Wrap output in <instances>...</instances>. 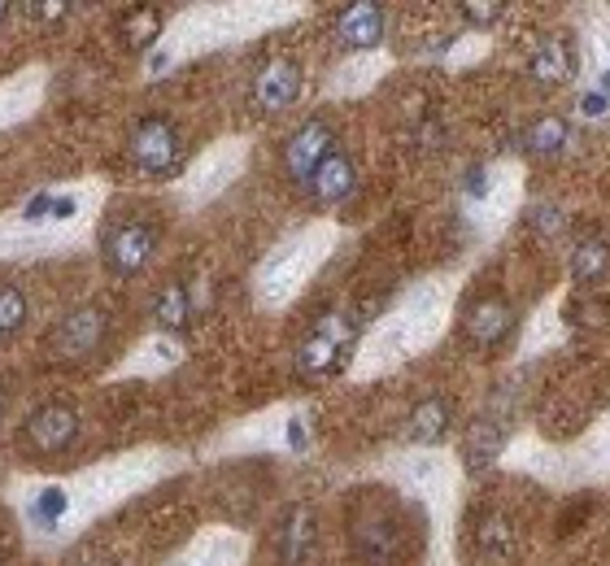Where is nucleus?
Here are the masks:
<instances>
[{
  "mask_svg": "<svg viewBox=\"0 0 610 566\" xmlns=\"http://www.w3.org/2000/svg\"><path fill=\"white\" fill-rule=\"evenodd\" d=\"M126 153H131L135 170H144L153 179H166V175H175L184 166V140H179L175 122L162 118V113H148V118H140L131 126Z\"/></svg>",
  "mask_w": 610,
  "mask_h": 566,
  "instance_id": "f257e3e1",
  "label": "nucleus"
},
{
  "mask_svg": "<svg viewBox=\"0 0 610 566\" xmlns=\"http://www.w3.org/2000/svg\"><path fill=\"white\" fill-rule=\"evenodd\" d=\"M31 13H40V18H48V22H53V18H66V13H70V4H66V0H44V4H31Z\"/></svg>",
  "mask_w": 610,
  "mask_h": 566,
  "instance_id": "393cba45",
  "label": "nucleus"
},
{
  "mask_svg": "<svg viewBox=\"0 0 610 566\" xmlns=\"http://www.w3.org/2000/svg\"><path fill=\"white\" fill-rule=\"evenodd\" d=\"M450 423H454V401L450 397H428V401L414 406V414L406 423V436H410V445H441Z\"/></svg>",
  "mask_w": 610,
  "mask_h": 566,
  "instance_id": "2eb2a0df",
  "label": "nucleus"
},
{
  "mask_svg": "<svg viewBox=\"0 0 610 566\" xmlns=\"http://www.w3.org/2000/svg\"><path fill=\"white\" fill-rule=\"evenodd\" d=\"M463 332H467L472 344H480V348H497L501 340L514 332V310H510V301H501V297L476 301V306L463 314Z\"/></svg>",
  "mask_w": 610,
  "mask_h": 566,
  "instance_id": "9b49d317",
  "label": "nucleus"
},
{
  "mask_svg": "<svg viewBox=\"0 0 610 566\" xmlns=\"http://www.w3.org/2000/svg\"><path fill=\"white\" fill-rule=\"evenodd\" d=\"M406 532L388 506H363L354 510V550L366 566H392L401 558Z\"/></svg>",
  "mask_w": 610,
  "mask_h": 566,
  "instance_id": "f03ea898",
  "label": "nucleus"
},
{
  "mask_svg": "<svg viewBox=\"0 0 610 566\" xmlns=\"http://www.w3.org/2000/svg\"><path fill=\"white\" fill-rule=\"evenodd\" d=\"M350 344H354L350 319L328 314V319H319V328H314V332L306 336V344H301V353H297V370H301L306 379L336 375L341 362H345V353H350Z\"/></svg>",
  "mask_w": 610,
  "mask_h": 566,
  "instance_id": "7ed1b4c3",
  "label": "nucleus"
},
{
  "mask_svg": "<svg viewBox=\"0 0 610 566\" xmlns=\"http://www.w3.org/2000/svg\"><path fill=\"white\" fill-rule=\"evenodd\" d=\"M476 545H480V554H485V558H506V554L514 550V528H510L501 514H492V519L480 523Z\"/></svg>",
  "mask_w": 610,
  "mask_h": 566,
  "instance_id": "aec40b11",
  "label": "nucleus"
},
{
  "mask_svg": "<svg viewBox=\"0 0 610 566\" xmlns=\"http://www.w3.org/2000/svg\"><path fill=\"white\" fill-rule=\"evenodd\" d=\"M354 184H358L354 157H350V153H341V148H332V153L323 157V166L314 170V179H310V192H314V201H323V206H336V201H345V197L354 192Z\"/></svg>",
  "mask_w": 610,
  "mask_h": 566,
  "instance_id": "ddd939ff",
  "label": "nucleus"
},
{
  "mask_svg": "<svg viewBox=\"0 0 610 566\" xmlns=\"http://www.w3.org/2000/svg\"><path fill=\"white\" fill-rule=\"evenodd\" d=\"M4 406H9V397H4V384H0V419H4Z\"/></svg>",
  "mask_w": 610,
  "mask_h": 566,
  "instance_id": "c756f323",
  "label": "nucleus"
},
{
  "mask_svg": "<svg viewBox=\"0 0 610 566\" xmlns=\"http://www.w3.org/2000/svg\"><path fill=\"white\" fill-rule=\"evenodd\" d=\"M110 332V314L101 310V306H79V310H70L57 328H53V353L57 357H88V353H97V344L106 340Z\"/></svg>",
  "mask_w": 610,
  "mask_h": 566,
  "instance_id": "0eeeda50",
  "label": "nucleus"
},
{
  "mask_svg": "<svg viewBox=\"0 0 610 566\" xmlns=\"http://www.w3.org/2000/svg\"><path fill=\"white\" fill-rule=\"evenodd\" d=\"M458 13L467 18V26H492V22L506 13V4H501V0H463Z\"/></svg>",
  "mask_w": 610,
  "mask_h": 566,
  "instance_id": "5701e85b",
  "label": "nucleus"
},
{
  "mask_svg": "<svg viewBox=\"0 0 610 566\" xmlns=\"http://www.w3.org/2000/svg\"><path fill=\"white\" fill-rule=\"evenodd\" d=\"M314 541H319V514L314 506H292L279 523V563L284 566H301L314 554Z\"/></svg>",
  "mask_w": 610,
  "mask_h": 566,
  "instance_id": "f8f14e48",
  "label": "nucleus"
},
{
  "mask_svg": "<svg viewBox=\"0 0 610 566\" xmlns=\"http://www.w3.org/2000/svg\"><path fill=\"white\" fill-rule=\"evenodd\" d=\"M610 270V244L607 240H585L576 253H572V275L580 284H594Z\"/></svg>",
  "mask_w": 610,
  "mask_h": 566,
  "instance_id": "6ab92c4d",
  "label": "nucleus"
},
{
  "mask_svg": "<svg viewBox=\"0 0 610 566\" xmlns=\"http://www.w3.org/2000/svg\"><path fill=\"white\" fill-rule=\"evenodd\" d=\"M4 13H9V4H4V0H0V18H4Z\"/></svg>",
  "mask_w": 610,
  "mask_h": 566,
  "instance_id": "7c9ffc66",
  "label": "nucleus"
},
{
  "mask_svg": "<svg viewBox=\"0 0 610 566\" xmlns=\"http://www.w3.org/2000/svg\"><path fill=\"white\" fill-rule=\"evenodd\" d=\"M332 148H336V135H332V126H328L323 118L297 126V131L288 135V144H284V175H288L297 188H306Z\"/></svg>",
  "mask_w": 610,
  "mask_h": 566,
  "instance_id": "39448f33",
  "label": "nucleus"
},
{
  "mask_svg": "<svg viewBox=\"0 0 610 566\" xmlns=\"http://www.w3.org/2000/svg\"><path fill=\"white\" fill-rule=\"evenodd\" d=\"M501 450H506V428H501V423L480 419V423H472V428H467V441H463V462H467L472 470H485V466H492Z\"/></svg>",
  "mask_w": 610,
  "mask_h": 566,
  "instance_id": "f3484780",
  "label": "nucleus"
},
{
  "mask_svg": "<svg viewBox=\"0 0 610 566\" xmlns=\"http://www.w3.org/2000/svg\"><path fill=\"white\" fill-rule=\"evenodd\" d=\"M153 248H157V231H153V223H144V219L114 223L106 231V240H101L106 270H110V275H122V279H126V275H140V270L148 266Z\"/></svg>",
  "mask_w": 610,
  "mask_h": 566,
  "instance_id": "20e7f679",
  "label": "nucleus"
},
{
  "mask_svg": "<svg viewBox=\"0 0 610 566\" xmlns=\"http://www.w3.org/2000/svg\"><path fill=\"white\" fill-rule=\"evenodd\" d=\"M162 26H166V13L157 4H135V9H122L114 31H119V44L126 53H144L157 44Z\"/></svg>",
  "mask_w": 610,
  "mask_h": 566,
  "instance_id": "4468645a",
  "label": "nucleus"
},
{
  "mask_svg": "<svg viewBox=\"0 0 610 566\" xmlns=\"http://www.w3.org/2000/svg\"><path fill=\"white\" fill-rule=\"evenodd\" d=\"M523 148H528L532 157H558V153L567 148V118H558V113L532 118L528 131H523Z\"/></svg>",
  "mask_w": 610,
  "mask_h": 566,
  "instance_id": "a211bd4d",
  "label": "nucleus"
},
{
  "mask_svg": "<svg viewBox=\"0 0 610 566\" xmlns=\"http://www.w3.org/2000/svg\"><path fill=\"white\" fill-rule=\"evenodd\" d=\"M288 436H292V450H301V445H306V436H301V423H288Z\"/></svg>",
  "mask_w": 610,
  "mask_h": 566,
  "instance_id": "c85d7f7f",
  "label": "nucleus"
},
{
  "mask_svg": "<svg viewBox=\"0 0 610 566\" xmlns=\"http://www.w3.org/2000/svg\"><path fill=\"white\" fill-rule=\"evenodd\" d=\"M580 106H585V113H602V110H607V97H598V92H589V97H585Z\"/></svg>",
  "mask_w": 610,
  "mask_h": 566,
  "instance_id": "cd10ccee",
  "label": "nucleus"
},
{
  "mask_svg": "<svg viewBox=\"0 0 610 566\" xmlns=\"http://www.w3.org/2000/svg\"><path fill=\"white\" fill-rule=\"evenodd\" d=\"M388 31V13L375 0H354L336 13V35L345 48H375Z\"/></svg>",
  "mask_w": 610,
  "mask_h": 566,
  "instance_id": "9d476101",
  "label": "nucleus"
},
{
  "mask_svg": "<svg viewBox=\"0 0 610 566\" xmlns=\"http://www.w3.org/2000/svg\"><path fill=\"white\" fill-rule=\"evenodd\" d=\"M467 188H472V197H485V170H472L467 175Z\"/></svg>",
  "mask_w": 610,
  "mask_h": 566,
  "instance_id": "bb28decb",
  "label": "nucleus"
},
{
  "mask_svg": "<svg viewBox=\"0 0 610 566\" xmlns=\"http://www.w3.org/2000/svg\"><path fill=\"white\" fill-rule=\"evenodd\" d=\"M192 323V297L184 284H166L157 297H153V328L166 332V336H184Z\"/></svg>",
  "mask_w": 610,
  "mask_h": 566,
  "instance_id": "dca6fc26",
  "label": "nucleus"
},
{
  "mask_svg": "<svg viewBox=\"0 0 610 566\" xmlns=\"http://www.w3.org/2000/svg\"><path fill=\"white\" fill-rule=\"evenodd\" d=\"M528 79L541 88H563L576 79V44L572 35H550L528 57Z\"/></svg>",
  "mask_w": 610,
  "mask_h": 566,
  "instance_id": "1a4fd4ad",
  "label": "nucleus"
},
{
  "mask_svg": "<svg viewBox=\"0 0 610 566\" xmlns=\"http://www.w3.org/2000/svg\"><path fill=\"white\" fill-rule=\"evenodd\" d=\"M301 88H306V70H301L292 57H275V62H266V66L257 70V79H253V101H257V110L262 113H284L288 106H297Z\"/></svg>",
  "mask_w": 610,
  "mask_h": 566,
  "instance_id": "6e6552de",
  "label": "nucleus"
},
{
  "mask_svg": "<svg viewBox=\"0 0 610 566\" xmlns=\"http://www.w3.org/2000/svg\"><path fill=\"white\" fill-rule=\"evenodd\" d=\"M26 323V292L13 284H0V340H9Z\"/></svg>",
  "mask_w": 610,
  "mask_h": 566,
  "instance_id": "412c9836",
  "label": "nucleus"
},
{
  "mask_svg": "<svg viewBox=\"0 0 610 566\" xmlns=\"http://www.w3.org/2000/svg\"><path fill=\"white\" fill-rule=\"evenodd\" d=\"M528 223L536 226V235H554V231L563 226V210H558V206H536V210L528 214Z\"/></svg>",
  "mask_w": 610,
  "mask_h": 566,
  "instance_id": "b1692460",
  "label": "nucleus"
},
{
  "mask_svg": "<svg viewBox=\"0 0 610 566\" xmlns=\"http://www.w3.org/2000/svg\"><path fill=\"white\" fill-rule=\"evenodd\" d=\"M70 214H75V201L70 197H57L53 201V219H70Z\"/></svg>",
  "mask_w": 610,
  "mask_h": 566,
  "instance_id": "a878e982",
  "label": "nucleus"
},
{
  "mask_svg": "<svg viewBox=\"0 0 610 566\" xmlns=\"http://www.w3.org/2000/svg\"><path fill=\"white\" fill-rule=\"evenodd\" d=\"M66 506H70L66 488H44V492L35 497V506H31V519H35L40 528H53V523H62Z\"/></svg>",
  "mask_w": 610,
  "mask_h": 566,
  "instance_id": "4be33fe9",
  "label": "nucleus"
},
{
  "mask_svg": "<svg viewBox=\"0 0 610 566\" xmlns=\"http://www.w3.org/2000/svg\"><path fill=\"white\" fill-rule=\"evenodd\" d=\"M22 436H26L31 450L44 453V457L66 453L79 441V414H75L70 406H62V401H48V406H40V410L26 419Z\"/></svg>",
  "mask_w": 610,
  "mask_h": 566,
  "instance_id": "423d86ee",
  "label": "nucleus"
}]
</instances>
